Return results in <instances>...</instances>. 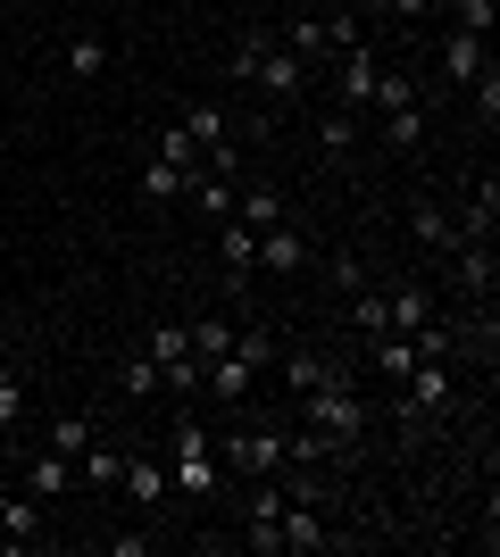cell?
I'll use <instances>...</instances> for the list:
<instances>
[{
  "label": "cell",
  "mask_w": 500,
  "mask_h": 557,
  "mask_svg": "<svg viewBox=\"0 0 500 557\" xmlns=\"http://www.w3.org/2000/svg\"><path fill=\"white\" fill-rule=\"evenodd\" d=\"M234 75H251L267 100H301L309 92V59H292L276 34H242L234 42Z\"/></svg>",
  "instance_id": "1"
},
{
  "label": "cell",
  "mask_w": 500,
  "mask_h": 557,
  "mask_svg": "<svg viewBox=\"0 0 500 557\" xmlns=\"http://www.w3.org/2000/svg\"><path fill=\"white\" fill-rule=\"evenodd\" d=\"M225 349H234V325H225V317H200V325H192V358H200V367L225 358Z\"/></svg>",
  "instance_id": "25"
},
{
  "label": "cell",
  "mask_w": 500,
  "mask_h": 557,
  "mask_svg": "<svg viewBox=\"0 0 500 557\" xmlns=\"http://www.w3.org/2000/svg\"><path fill=\"white\" fill-rule=\"evenodd\" d=\"M100 433H93V417H50V449H68V458H84Z\"/></svg>",
  "instance_id": "27"
},
{
  "label": "cell",
  "mask_w": 500,
  "mask_h": 557,
  "mask_svg": "<svg viewBox=\"0 0 500 557\" xmlns=\"http://www.w3.org/2000/svg\"><path fill=\"white\" fill-rule=\"evenodd\" d=\"M125 491H134L143 508H159V499H167L175 483H167V466H159V458H125Z\"/></svg>",
  "instance_id": "20"
},
{
  "label": "cell",
  "mask_w": 500,
  "mask_h": 557,
  "mask_svg": "<svg viewBox=\"0 0 500 557\" xmlns=\"http://www.w3.org/2000/svg\"><path fill=\"white\" fill-rule=\"evenodd\" d=\"M383 141H392V150H417V141H426V116L417 109H383Z\"/></svg>",
  "instance_id": "28"
},
{
  "label": "cell",
  "mask_w": 500,
  "mask_h": 557,
  "mask_svg": "<svg viewBox=\"0 0 500 557\" xmlns=\"http://www.w3.org/2000/svg\"><path fill=\"white\" fill-rule=\"evenodd\" d=\"M17 483L50 508V499H68V491H75V458H68V449H25V458H17Z\"/></svg>",
  "instance_id": "5"
},
{
  "label": "cell",
  "mask_w": 500,
  "mask_h": 557,
  "mask_svg": "<svg viewBox=\"0 0 500 557\" xmlns=\"http://www.w3.org/2000/svg\"><path fill=\"white\" fill-rule=\"evenodd\" d=\"M367 349H376V374H392V383H401V374L417 367V349H408L401 333H383V342H367Z\"/></svg>",
  "instance_id": "29"
},
{
  "label": "cell",
  "mask_w": 500,
  "mask_h": 557,
  "mask_svg": "<svg viewBox=\"0 0 500 557\" xmlns=\"http://www.w3.org/2000/svg\"><path fill=\"white\" fill-rule=\"evenodd\" d=\"M276 367H284V392L301 399V392H317V383L333 374V358H317V349H292V358H276Z\"/></svg>",
  "instance_id": "18"
},
{
  "label": "cell",
  "mask_w": 500,
  "mask_h": 557,
  "mask_svg": "<svg viewBox=\"0 0 500 557\" xmlns=\"http://www.w3.org/2000/svg\"><path fill=\"white\" fill-rule=\"evenodd\" d=\"M358 17H392V0H358Z\"/></svg>",
  "instance_id": "34"
},
{
  "label": "cell",
  "mask_w": 500,
  "mask_h": 557,
  "mask_svg": "<svg viewBox=\"0 0 500 557\" xmlns=\"http://www.w3.org/2000/svg\"><path fill=\"white\" fill-rule=\"evenodd\" d=\"M317 150H326V159H351V150H358V116L326 109V116H317Z\"/></svg>",
  "instance_id": "17"
},
{
  "label": "cell",
  "mask_w": 500,
  "mask_h": 557,
  "mask_svg": "<svg viewBox=\"0 0 500 557\" xmlns=\"http://www.w3.org/2000/svg\"><path fill=\"white\" fill-rule=\"evenodd\" d=\"M383 317H392V333H417V325L434 317V292H426L417 275H408V283H392V292H383Z\"/></svg>",
  "instance_id": "11"
},
{
  "label": "cell",
  "mask_w": 500,
  "mask_h": 557,
  "mask_svg": "<svg viewBox=\"0 0 500 557\" xmlns=\"http://www.w3.org/2000/svg\"><path fill=\"white\" fill-rule=\"evenodd\" d=\"M234 358H242V367H276V358H284V349H276V333H267V325H234Z\"/></svg>",
  "instance_id": "22"
},
{
  "label": "cell",
  "mask_w": 500,
  "mask_h": 557,
  "mask_svg": "<svg viewBox=\"0 0 500 557\" xmlns=\"http://www.w3.org/2000/svg\"><path fill=\"white\" fill-rule=\"evenodd\" d=\"M125 483V449H84V491H118Z\"/></svg>",
  "instance_id": "23"
},
{
  "label": "cell",
  "mask_w": 500,
  "mask_h": 557,
  "mask_svg": "<svg viewBox=\"0 0 500 557\" xmlns=\"http://www.w3.org/2000/svg\"><path fill=\"white\" fill-rule=\"evenodd\" d=\"M0 541H17V549L42 541V499H34L25 483H0Z\"/></svg>",
  "instance_id": "9"
},
{
  "label": "cell",
  "mask_w": 500,
  "mask_h": 557,
  "mask_svg": "<svg viewBox=\"0 0 500 557\" xmlns=\"http://www.w3.org/2000/svg\"><path fill=\"white\" fill-rule=\"evenodd\" d=\"M59 67H68V75H84V84H93V75L109 67V42H100V34H75V42H68V59H59Z\"/></svg>",
  "instance_id": "24"
},
{
  "label": "cell",
  "mask_w": 500,
  "mask_h": 557,
  "mask_svg": "<svg viewBox=\"0 0 500 557\" xmlns=\"http://www.w3.org/2000/svg\"><path fill=\"white\" fill-rule=\"evenodd\" d=\"M492 225H500V184L484 175V191L459 209V242H492Z\"/></svg>",
  "instance_id": "15"
},
{
  "label": "cell",
  "mask_w": 500,
  "mask_h": 557,
  "mask_svg": "<svg viewBox=\"0 0 500 557\" xmlns=\"http://www.w3.org/2000/svg\"><path fill=\"white\" fill-rule=\"evenodd\" d=\"M476 109H484V125H500V75L492 67L476 75Z\"/></svg>",
  "instance_id": "33"
},
{
  "label": "cell",
  "mask_w": 500,
  "mask_h": 557,
  "mask_svg": "<svg viewBox=\"0 0 500 557\" xmlns=\"http://www.w3.org/2000/svg\"><path fill=\"white\" fill-rule=\"evenodd\" d=\"M276 549H284V557H317V549H342V533L326 524V508L284 499V508H276Z\"/></svg>",
  "instance_id": "4"
},
{
  "label": "cell",
  "mask_w": 500,
  "mask_h": 557,
  "mask_svg": "<svg viewBox=\"0 0 500 557\" xmlns=\"http://www.w3.org/2000/svg\"><path fill=\"white\" fill-rule=\"evenodd\" d=\"M292 9H309V17H326V9H342V0H292Z\"/></svg>",
  "instance_id": "35"
},
{
  "label": "cell",
  "mask_w": 500,
  "mask_h": 557,
  "mask_svg": "<svg viewBox=\"0 0 500 557\" xmlns=\"http://www.w3.org/2000/svg\"><path fill=\"white\" fill-rule=\"evenodd\" d=\"M408 233H417L426 250H459V216L434 209V200H417V209H408Z\"/></svg>",
  "instance_id": "14"
},
{
  "label": "cell",
  "mask_w": 500,
  "mask_h": 557,
  "mask_svg": "<svg viewBox=\"0 0 500 557\" xmlns=\"http://www.w3.org/2000/svg\"><path fill=\"white\" fill-rule=\"evenodd\" d=\"M184 134L200 141V150H209V141H234V125H225V116H217L209 100H192V109H184Z\"/></svg>",
  "instance_id": "26"
},
{
  "label": "cell",
  "mask_w": 500,
  "mask_h": 557,
  "mask_svg": "<svg viewBox=\"0 0 500 557\" xmlns=\"http://www.w3.org/2000/svg\"><path fill=\"white\" fill-rule=\"evenodd\" d=\"M167 483L184 491V499H217V442H209V424L200 417H175V458H167Z\"/></svg>",
  "instance_id": "3"
},
{
  "label": "cell",
  "mask_w": 500,
  "mask_h": 557,
  "mask_svg": "<svg viewBox=\"0 0 500 557\" xmlns=\"http://www.w3.org/2000/svg\"><path fill=\"white\" fill-rule=\"evenodd\" d=\"M434 59H442V84H476V75L492 67V50H484V34H459V25H442V42H434Z\"/></svg>",
  "instance_id": "8"
},
{
  "label": "cell",
  "mask_w": 500,
  "mask_h": 557,
  "mask_svg": "<svg viewBox=\"0 0 500 557\" xmlns=\"http://www.w3.org/2000/svg\"><path fill=\"white\" fill-rule=\"evenodd\" d=\"M259 267H276V275H301L309 267V242H301V225H259Z\"/></svg>",
  "instance_id": "10"
},
{
  "label": "cell",
  "mask_w": 500,
  "mask_h": 557,
  "mask_svg": "<svg viewBox=\"0 0 500 557\" xmlns=\"http://www.w3.org/2000/svg\"><path fill=\"white\" fill-rule=\"evenodd\" d=\"M192 175H209V166H175V159H150L143 166V200H184Z\"/></svg>",
  "instance_id": "13"
},
{
  "label": "cell",
  "mask_w": 500,
  "mask_h": 557,
  "mask_svg": "<svg viewBox=\"0 0 500 557\" xmlns=\"http://www.w3.org/2000/svg\"><path fill=\"white\" fill-rule=\"evenodd\" d=\"M333 59H342V67H333V109H367V84H376V42H351V50H333Z\"/></svg>",
  "instance_id": "6"
},
{
  "label": "cell",
  "mask_w": 500,
  "mask_h": 557,
  "mask_svg": "<svg viewBox=\"0 0 500 557\" xmlns=\"http://www.w3.org/2000/svg\"><path fill=\"white\" fill-rule=\"evenodd\" d=\"M159 159H175V166H200V141L175 125V134H159Z\"/></svg>",
  "instance_id": "32"
},
{
  "label": "cell",
  "mask_w": 500,
  "mask_h": 557,
  "mask_svg": "<svg viewBox=\"0 0 500 557\" xmlns=\"http://www.w3.org/2000/svg\"><path fill=\"white\" fill-rule=\"evenodd\" d=\"M284 50H292V59H333V50H326V17L292 9V25H284Z\"/></svg>",
  "instance_id": "16"
},
{
  "label": "cell",
  "mask_w": 500,
  "mask_h": 557,
  "mask_svg": "<svg viewBox=\"0 0 500 557\" xmlns=\"http://www.w3.org/2000/svg\"><path fill=\"white\" fill-rule=\"evenodd\" d=\"M118 392H125V399H159V392H167V383H159V358H150V349H134V358L118 367Z\"/></svg>",
  "instance_id": "19"
},
{
  "label": "cell",
  "mask_w": 500,
  "mask_h": 557,
  "mask_svg": "<svg viewBox=\"0 0 500 557\" xmlns=\"http://www.w3.org/2000/svg\"><path fill=\"white\" fill-rule=\"evenodd\" d=\"M17 417H25V383L0 367V433H17Z\"/></svg>",
  "instance_id": "30"
},
{
  "label": "cell",
  "mask_w": 500,
  "mask_h": 557,
  "mask_svg": "<svg viewBox=\"0 0 500 557\" xmlns=\"http://www.w3.org/2000/svg\"><path fill=\"white\" fill-rule=\"evenodd\" d=\"M217 258H225L234 275H251V267H259V225H242V216H217Z\"/></svg>",
  "instance_id": "12"
},
{
  "label": "cell",
  "mask_w": 500,
  "mask_h": 557,
  "mask_svg": "<svg viewBox=\"0 0 500 557\" xmlns=\"http://www.w3.org/2000/svg\"><path fill=\"white\" fill-rule=\"evenodd\" d=\"M351 325L367 333V342H383V333H392V317H383V292H376V283H358V292H351Z\"/></svg>",
  "instance_id": "21"
},
{
  "label": "cell",
  "mask_w": 500,
  "mask_h": 557,
  "mask_svg": "<svg viewBox=\"0 0 500 557\" xmlns=\"http://www.w3.org/2000/svg\"><path fill=\"white\" fill-rule=\"evenodd\" d=\"M217 458H225V466H242L251 483H259V474H284V433H267V424H251V433H234V442L217 449Z\"/></svg>",
  "instance_id": "7"
},
{
  "label": "cell",
  "mask_w": 500,
  "mask_h": 557,
  "mask_svg": "<svg viewBox=\"0 0 500 557\" xmlns=\"http://www.w3.org/2000/svg\"><path fill=\"white\" fill-rule=\"evenodd\" d=\"M301 417H309L333 449H358V433H367V399L351 392V374L333 367L326 383H317V392H301Z\"/></svg>",
  "instance_id": "2"
},
{
  "label": "cell",
  "mask_w": 500,
  "mask_h": 557,
  "mask_svg": "<svg viewBox=\"0 0 500 557\" xmlns=\"http://www.w3.org/2000/svg\"><path fill=\"white\" fill-rule=\"evenodd\" d=\"M451 25L459 34H492V0H451Z\"/></svg>",
  "instance_id": "31"
}]
</instances>
